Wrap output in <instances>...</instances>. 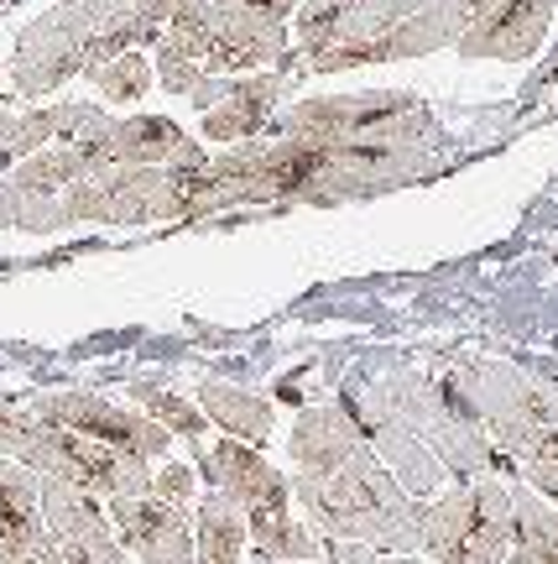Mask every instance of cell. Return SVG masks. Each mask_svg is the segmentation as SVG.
I'll list each match as a JSON object with an SVG mask.
<instances>
[{"label":"cell","mask_w":558,"mask_h":564,"mask_svg":"<svg viewBox=\"0 0 558 564\" xmlns=\"http://www.w3.org/2000/svg\"><path fill=\"white\" fill-rule=\"evenodd\" d=\"M360 408V434L365 444H376L392 460L397 481L423 497L449 476H485L496 465V444L480 434V423L464 413L455 398V387H434L397 371V377H376L350 398Z\"/></svg>","instance_id":"1"},{"label":"cell","mask_w":558,"mask_h":564,"mask_svg":"<svg viewBox=\"0 0 558 564\" xmlns=\"http://www.w3.org/2000/svg\"><path fill=\"white\" fill-rule=\"evenodd\" d=\"M287 491L314 518L324 544H360L371 554H418L423 549V507L371 455L365 440L314 476H293Z\"/></svg>","instance_id":"2"},{"label":"cell","mask_w":558,"mask_h":564,"mask_svg":"<svg viewBox=\"0 0 558 564\" xmlns=\"http://www.w3.org/2000/svg\"><path fill=\"white\" fill-rule=\"evenodd\" d=\"M449 387L491 444L527 465H558V382L501 361H459Z\"/></svg>","instance_id":"3"},{"label":"cell","mask_w":558,"mask_h":564,"mask_svg":"<svg viewBox=\"0 0 558 564\" xmlns=\"http://www.w3.org/2000/svg\"><path fill=\"white\" fill-rule=\"evenodd\" d=\"M199 465L209 491H225L245 512V544L256 549V560L308 564L324 554L319 539L287 512V497H293L287 476L272 460H261V449L240 440H220L215 449H204Z\"/></svg>","instance_id":"4"},{"label":"cell","mask_w":558,"mask_h":564,"mask_svg":"<svg viewBox=\"0 0 558 564\" xmlns=\"http://www.w3.org/2000/svg\"><path fill=\"white\" fill-rule=\"evenodd\" d=\"M282 137L314 147H434V116L418 95L402 89H365V95H329L303 100L282 116Z\"/></svg>","instance_id":"5"},{"label":"cell","mask_w":558,"mask_h":564,"mask_svg":"<svg viewBox=\"0 0 558 564\" xmlns=\"http://www.w3.org/2000/svg\"><path fill=\"white\" fill-rule=\"evenodd\" d=\"M428 564H506L512 560V486L496 476L455 486L449 497L423 507Z\"/></svg>","instance_id":"6"},{"label":"cell","mask_w":558,"mask_h":564,"mask_svg":"<svg viewBox=\"0 0 558 564\" xmlns=\"http://www.w3.org/2000/svg\"><path fill=\"white\" fill-rule=\"evenodd\" d=\"M183 220V167H95L58 194L63 225H152Z\"/></svg>","instance_id":"7"},{"label":"cell","mask_w":558,"mask_h":564,"mask_svg":"<svg viewBox=\"0 0 558 564\" xmlns=\"http://www.w3.org/2000/svg\"><path fill=\"white\" fill-rule=\"evenodd\" d=\"M17 465L37 470V476H58V481L79 486L100 502H116V497H141L152 491V470L136 455H120L100 440H84L74 429H58V423H42L32 429V440L21 444Z\"/></svg>","instance_id":"8"},{"label":"cell","mask_w":558,"mask_h":564,"mask_svg":"<svg viewBox=\"0 0 558 564\" xmlns=\"http://www.w3.org/2000/svg\"><path fill=\"white\" fill-rule=\"evenodd\" d=\"M26 413L42 423H58V429H74L84 440L110 444L120 455H136V460L167 455V440H173L157 419L131 413V408H120V403H105L100 392H37Z\"/></svg>","instance_id":"9"},{"label":"cell","mask_w":558,"mask_h":564,"mask_svg":"<svg viewBox=\"0 0 558 564\" xmlns=\"http://www.w3.org/2000/svg\"><path fill=\"white\" fill-rule=\"evenodd\" d=\"M37 497H42V523L53 533L63 564H131L110 518H105L100 497H89V491L58 481V476H37Z\"/></svg>","instance_id":"10"},{"label":"cell","mask_w":558,"mask_h":564,"mask_svg":"<svg viewBox=\"0 0 558 564\" xmlns=\"http://www.w3.org/2000/svg\"><path fill=\"white\" fill-rule=\"evenodd\" d=\"M558 0H459L464 32L459 53L464 58H533L538 42L548 37Z\"/></svg>","instance_id":"11"},{"label":"cell","mask_w":558,"mask_h":564,"mask_svg":"<svg viewBox=\"0 0 558 564\" xmlns=\"http://www.w3.org/2000/svg\"><path fill=\"white\" fill-rule=\"evenodd\" d=\"M110 507V528L120 533V549L136 554L141 564H194V507L162 502L152 491L141 497H116Z\"/></svg>","instance_id":"12"},{"label":"cell","mask_w":558,"mask_h":564,"mask_svg":"<svg viewBox=\"0 0 558 564\" xmlns=\"http://www.w3.org/2000/svg\"><path fill=\"white\" fill-rule=\"evenodd\" d=\"M282 95H287L282 74H256V79H245V84L204 79L188 100L204 110V137L209 141H251L261 126L272 121Z\"/></svg>","instance_id":"13"},{"label":"cell","mask_w":558,"mask_h":564,"mask_svg":"<svg viewBox=\"0 0 558 564\" xmlns=\"http://www.w3.org/2000/svg\"><path fill=\"white\" fill-rule=\"evenodd\" d=\"M194 564H245V512L225 491L194 502Z\"/></svg>","instance_id":"14"},{"label":"cell","mask_w":558,"mask_h":564,"mask_svg":"<svg viewBox=\"0 0 558 564\" xmlns=\"http://www.w3.org/2000/svg\"><path fill=\"white\" fill-rule=\"evenodd\" d=\"M199 413L209 423H220L230 440L251 444V449H261V444L272 440V429H277V419H272V403H266V398H256V392H240V387H230V382H204L199 387Z\"/></svg>","instance_id":"15"},{"label":"cell","mask_w":558,"mask_h":564,"mask_svg":"<svg viewBox=\"0 0 558 564\" xmlns=\"http://www.w3.org/2000/svg\"><path fill=\"white\" fill-rule=\"evenodd\" d=\"M37 539H47L37 470H26V465H17V460H0V549L37 544Z\"/></svg>","instance_id":"16"},{"label":"cell","mask_w":558,"mask_h":564,"mask_svg":"<svg viewBox=\"0 0 558 564\" xmlns=\"http://www.w3.org/2000/svg\"><path fill=\"white\" fill-rule=\"evenodd\" d=\"M512 560L558 564V507L533 486H512Z\"/></svg>","instance_id":"17"},{"label":"cell","mask_w":558,"mask_h":564,"mask_svg":"<svg viewBox=\"0 0 558 564\" xmlns=\"http://www.w3.org/2000/svg\"><path fill=\"white\" fill-rule=\"evenodd\" d=\"M84 173H89V162H84V152L74 147V141H53V147H42V152H32V158H21L6 178L17 183L21 194H37V199H58L68 183H79Z\"/></svg>","instance_id":"18"},{"label":"cell","mask_w":558,"mask_h":564,"mask_svg":"<svg viewBox=\"0 0 558 564\" xmlns=\"http://www.w3.org/2000/svg\"><path fill=\"white\" fill-rule=\"evenodd\" d=\"M131 398H136L141 408H146V419H157L167 434H188V440H204V413L188 398H178V392H167V387L157 382H136L131 387Z\"/></svg>","instance_id":"19"},{"label":"cell","mask_w":558,"mask_h":564,"mask_svg":"<svg viewBox=\"0 0 558 564\" xmlns=\"http://www.w3.org/2000/svg\"><path fill=\"white\" fill-rule=\"evenodd\" d=\"M84 79L100 89L105 100H120V105H131V100H141L146 89H152V63L141 58L136 47L131 53H120V58H110V63H100V68H89Z\"/></svg>","instance_id":"20"},{"label":"cell","mask_w":558,"mask_h":564,"mask_svg":"<svg viewBox=\"0 0 558 564\" xmlns=\"http://www.w3.org/2000/svg\"><path fill=\"white\" fill-rule=\"evenodd\" d=\"M194 486H199V476L188 470V465H167L162 476H152V497H162V502H178V507H194L199 497H194Z\"/></svg>","instance_id":"21"},{"label":"cell","mask_w":558,"mask_h":564,"mask_svg":"<svg viewBox=\"0 0 558 564\" xmlns=\"http://www.w3.org/2000/svg\"><path fill=\"white\" fill-rule=\"evenodd\" d=\"M0 564H63V560H58V544H53V533H47V539H37V544L0 549Z\"/></svg>","instance_id":"22"},{"label":"cell","mask_w":558,"mask_h":564,"mask_svg":"<svg viewBox=\"0 0 558 564\" xmlns=\"http://www.w3.org/2000/svg\"><path fill=\"white\" fill-rule=\"evenodd\" d=\"M251 564H277V560H251ZM308 564H371V549H360V544H329L319 560H308Z\"/></svg>","instance_id":"23"},{"label":"cell","mask_w":558,"mask_h":564,"mask_svg":"<svg viewBox=\"0 0 558 564\" xmlns=\"http://www.w3.org/2000/svg\"><path fill=\"white\" fill-rule=\"evenodd\" d=\"M522 476H527V486H533L538 497H548V502H558V465H527Z\"/></svg>","instance_id":"24"},{"label":"cell","mask_w":558,"mask_h":564,"mask_svg":"<svg viewBox=\"0 0 558 564\" xmlns=\"http://www.w3.org/2000/svg\"><path fill=\"white\" fill-rule=\"evenodd\" d=\"M371 564H423V560H413V554H386V560H371Z\"/></svg>","instance_id":"25"},{"label":"cell","mask_w":558,"mask_h":564,"mask_svg":"<svg viewBox=\"0 0 558 564\" xmlns=\"http://www.w3.org/2000/svg\"><path fill=\"white\" fill-rule=\"evenodd\" d=\"M11 6H17V0H0V17H6V11H11Z\"/></svg>","instance_id":"26"},{"label":"cell","mask_w":558,"mask_h":564,"mask_svg":"<svg viewBox=\"0 0 558 564\" xmlns=\"http://www.w3.org/2000/svg\"><path fill=\"white\" fill-rule=\"evenodd\" d=\"M0 105H6V84H0Z\"/></svg>","instance_id":"27"},{"label":"cell","mask_w":558,"mask_h":564,"mask_svg":"<svg viewBox=\"0 0 558 564\" xmlns=\"http://www.w3.org/2000/svg\"><path fill=\"white\" fill-rule=\"evenodd\" d=\"M506 564H517V560H506Z\"/></svg>","instance_id":"28"}]
</instances>
